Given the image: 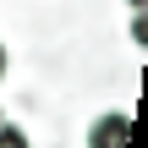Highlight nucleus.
<instances>
[{
	"mask_svg": "<svg viewBox=\"0 0 148 148\" xmlns=\"http://www.w3.org/2000/svg\"><path fill=\"white\" fill-rule=\"evenodd\" d=\"M132 38H137V44H148V16H143V11H132Z\"/></svg>",
	"mask_w": 148,
	"mask_h": 148,
	"instance_id": "3",
	"label": "nucleus"
},
{
	"mask_svg": "<svg viewBox=\"0 0 148 148\" xmlns=\"http://www.w3.org/2000/svg\"><path fill=\"white\" fill-rule=\"evenodd\" d=\"M143 5H148V0H132V11H143Z\"/></svg>",
	"mask_w": 148,
	"mask_h": 148,
	"instance_id": "5",
	"label": "nucleus"
},
{
	"mask_svg": "<svg viewBox=\"0 0 148 148\" xmlns=\"http://www.w3.org/2000/svg\"><path fill=\"white\" fill-rule=\"evenodd\" d=\"M88 148H132V115L126 110H104L88 126Z\"/></svg>",
	"mask_w": 148,
	"mask_h": 148,
	"instance_id": "1",
	"label": "nucleus"
},
{
	"mask_svg": "<svg viewBox=\"0 0 148 148\" xmlns=\"http://www.w3.org/2000/svg\"><path fill=\"white\" fill-rule=\"evenodd\" d=\"M5 66H11V55H5V44H0V77H5Z\"/></svg>",
	"mask_w": 148,
	"mask_h": 148,
	"instance_id": "4",
	"label": "nucleus"
},
{
	"mask_svg": "<svg viewBox=\"0 0 148 148\" xmlns=\"http://www.w3.org/2000/svg\"><path fill=\"white\" fill-rule=\"evenodd\" d=\"M0 148H33V143H27V132L16 121H0Z\"/></svg>",
	"mask_w": 148,
	"mask_h": 148,
	"instance_id": "2",
	"label": "nucleus"
}]
</instances>
